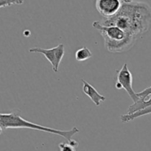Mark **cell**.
<instances>
[{
	"instance_id": "8",
	"label": "cell",
	"mask_w": 151,
	"mask_h": 151,
	"mask_svg": "<svg viewBox=\"0 0 151 151\" xmlns=\"http://www.w3.org/2000/svg\"><path fill=\"white\" fill-rule=\"evenodd\" d=\"M151 106V94L143 98H140L139 100L137 103H134L128 108V114H131L135 112L139 111L140 110L145 109V108L149 107Z\"/></svg>"
},
{
	"instance_id": "3",
	"label": "cell",
	"mask_w": 151,
	"mask_h": 151,
	"mask_svg": "<svg viewBox=\"0 0 151 151\" xmlns=\"http://www.w3.org/2000/svg\"><path fill=\"white\" fill-rule=\"evenodd\" d=\"M92 27L99 31L104 39L105 47L111 53L125 52L131 50L138 40L136 37L124 32L115 26H105L95 21Z\"/></svg>"
},
{
	"instance_id": "5",
	"label": "cell",
	"mask_w": 151,
	"mask_h": 151,
	"mask_svg": "<svg viewBox=\"0 0 151 151\" xmlns=\"http://www.w3.org/2000/svg\"><path fill=\"white\" fill-rule=\"evenodd\" d=\"M29 52L41 53L51 63L54 72H58L65 54V47L63 44H58L51 49H44L41 47H33L29 50Z\"/></svg>"
},
{
	"instance_id": "14",
	"label": "cell",
	"mask_w": 151,
	"mask_h": 151,
	"mask_svg": "<svg viewBox=\"0 0 151 151\" xmlns=\"http://www.w3.org/2000/svg\"><path fill=\"white\" fill-rule=\"evenodd\" d=\"M1 134H2V128H1V127H0V135H1Z\"/></svg>"
},
{
	"instance_id": "9",
	"label": "cell",
	"mask_w": 151,
	"mask_h": 151,
	"mask_svg": "<svg viewBox=\"0 0 151 151\" xmlns=\"http://www.w3.org/2000/svg\"><path fill=\"white\" fill-rule=\"evenodd\" d=\"M149 114H151V106L142 109V110H140L139 111L135 112V113L131 114H126L122 115V116H120V119L122 122L125 123V122H128L130 121L134 120L136 118L140 117V116H145V115Z\"/></svg>"
},
{
	"instance_id": "4",
	"label": "cell",
	"mask_w": 151,
	"mask_h": 151,
	"mask_svg": "<svg viewBox=\"0 0 151 151\" xmlns=\"http://www.w3.org/2000/svg\"><path fill=\"white\" fill-rule=\"evenodd\" d=\"M115 86L117 89L123 88L128 93L134 103L139 100V98L137 96V93L135 92L133 88V76L128 69L127 63L123 64L122 68L116 72Z\"/></svg>"
},
{
	"instance_id": "12",
	"label": "cell",
	"mask_w": 151,
	"mask_h": 151,
	"mask_svg": "<svg viewBox=\"0 0 151 151\" xmlns=\"http://www.w3.org/2000/svg\"><path fill=\"white\" fill-rule=\"evenodd\" d=\"M60 151H76L75 148L69 142H61L58 145Z\"/></svg>"
},
{
	"instance_id": "10",
	"label": "cell",
	"mask_w": 151,
	"mask_h": 151,
	"mask_svg": "<svg viewBox=\"0 0 151 151\" xmlns=\"http://www.w3.org/2000/svg\"><path fill=\"white\" fill-rule=\"evenodd\" d=\"M75 59L79 62L85 61L92 57V52L86 47H83L78 49L75 52Z\"/></svg>"
},
{
	"instance_id": "1",
	"label": "cell",
	"mask_w": 151,
	"mask_h": 151,
	"mask_svg": "<svg viewBox=\"0 0 151 151\" xmlns=\"http://www.w3.org/2000/svg\"><path fill=\"white\" fill-rule=\"evenodd\" d=\"M100 22L105 26L117 27L139 39L151 27V7L144 1L122 0L116 16Z\"/></svg>"
},
{
	"instance_id": "6",
	"label": "cell",
	"mask_w": 151,
	"mask_h": 151,
	"mask_svg": "<svg viewBox=\"0 0 151 151\" xmlns=\"http://www.w3.org/2000/svg\"><path fill=\"white\" fill-rule=\"evenodd\" d=\"M122 0H97L96 9L104 19H109L116 16L120 10Z\"/></svg>"
},
{
	"instance_id": "11",
	"label": "cell",
	"mask_w": 151,
	"mask_h": 151,
	"mask_svg": "<svg viewBox=\"0 0 151 151\" xmlns=\"http://www.w3.org/2000/svg\"><path fill=\"white\" fill-rule=\"evenodd\" d=\"M22 3L23 1H19V0H0V8L13 5V4H22Z\"/></svg>"
},
{
	"instance_id": "13",
	"label": "cell",
	"mask_w": 151,
	"mask_h": 151,
	"mask_svg": "<svg viewBox=\"0 0 151 151\" xmlns=\"http://www.w3.org/2000/svg\"><path fill=\"white\" fill-rule=\"evenodd\" d=\"M151 94V86L148 87V88H145L143 91H140V92L137 93V96L139 97V98H143V97H145L147 96L150 95Z\"/></svg>"
},
{
	"instance_id": "2",
	"label": "cell",
	"mask_w": 151,
	"mask_h": 151,
	"mask_svg": "<svg viewBox=\"0 0 151 151\" xmlns=\"http://www.w3.org/2000/svg\"><path fill=\"white\" fill-rule=\"evenodd\" d=\"M0 127L2 129H15V128H27V129L36 130V131H44L51 134L60 136L67 140L68 142L77 148L79 145V142L73 139L72 137L76 134L80 132L79 129L74 127L68 131L58 130L55 128H48L38 124L32 123L29 121L26 120L21 116L19 111H13L10 113L0 114Z\"/></svg>"
},
{
	"instance_id": "7",
	"label": "cell",
	"mask_w": 151,
	"mask_h": 151,
	"mask_svg": "<svg viewBox=\"0 0 151 151\" xmlns=\"http://www.w3.org/2000/svg\"><path fill=\"white\" fill-rule=\"evenodd\" d=\"M81 81L83 83V91L86 95L88 96L91 99V101L95 104L96 106H100L102 102L106 101V97L100 94L89 83L86 81L85 80H82Z\"/></svg>"
}]
</instances>
